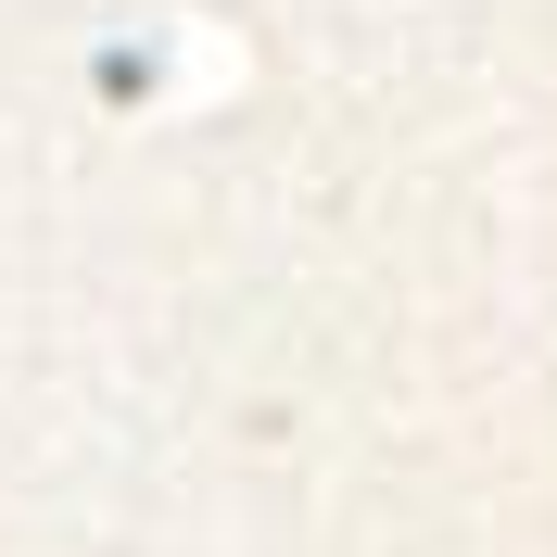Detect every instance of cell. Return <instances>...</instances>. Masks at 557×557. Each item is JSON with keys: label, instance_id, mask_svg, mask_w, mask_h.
<instances>
[]
</instances>
